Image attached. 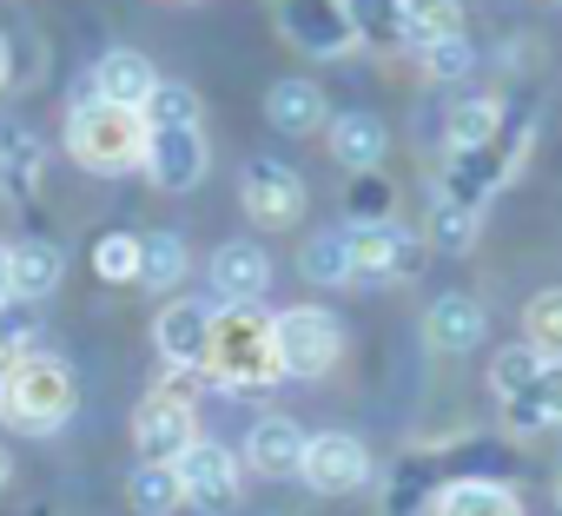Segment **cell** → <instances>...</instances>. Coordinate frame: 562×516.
<instances>
[{
	"instance_id": "obj_1",
	"label": "cell",
	"mask_w": 562,
	"mask_h": 516,
	"mask_svg": "<svg viewBox=\"0 0 562 516\" xmlns=\"http://www.w3.org/2000/svg\"><path fill=\"white\" fill-rule=\"evenodd\" d=\"M80 411V378L54 351H21L14 364H0V424L21 437H54Z\"/></svg>"
},
{
	"instance_id": "obj_2",
	"label": "cell",
	"mask_w": 562,
	"mask_h": 516,
	"mask_svg": "<svg viewBox=\"0 0 562 516\" xmlns=\"http://www.w3.org/2000/svg\"><path fill=\"white\" fill-rule=\"evenodd\" d=\"M205 378L218 391H265V384H278V338H271V312L265 305H218L212 312Z\"/></svg>"
},
{
	"instance_id": "obj_3",
	"label": "cell",
	"mask_w": 562,
	"mask_h": 516,
	"mask_svg": "<svg viewBox=\"0 0 562 516\" xmlns=\"http://www.w3.org/2000/svg\"><path fill=\"white\" fill-rule=\"evenodd\" d=\"M67 153H74V166H87V172H133L139 159H146V120L133 113V106H113V100H74L67 106Z\"/></svg>"
},
{
	"instance_id": "obj_4",
	"label": "cell",
	"mask_w": 562,
	"mask_h": 516,
	"mask_svg": "<svg viewBox=\"0 0 562 516\" xmlns=\"http://www.w3.org/2000/svg\"><path fill=\"white\" fill-rule=\"evenodd\" d=\"M522 159H529V120H509V113H503L496 139H483V146L443 159V186H437V199H450V205H463V212H483V205L509 186V172H516Z\"/></svg>"
},
{
	"instance_id": "obj_5",
	"label": "cell",
	"mask_w": 562,
	"mask_h": 516,
	"mask_svg": "<svg viewBox=\"0 0 562 516\" xmlns=\"http://www.w3.org/2000/svg\"><path fill=\"white\" fill-rule=\"evenodd\" d=\"M271 338H278V378H325L338 358H345V325L325 312V305H292L271 318Z\"/></svg>"
},
{
	"instance_id": "obj_6",
	"label": "cell",
	"mask_w": 562,
	"mask_h": 516,
	"mask_svg": "<svg viewBox=\"0 0 562 516\" xmlns=\"http://www.w3.org/2000/svg\"><path fill=\"white\" fill-rule=\"evenodd\" d=\"M172 470H179V490H186L192 509L225 516V509H238V496H245V470H238V457H232L225 444H212V437H192V444L172 457Z\"/></svg>"
},
{
	"instance_id": "obj_7",
	"label": "cell",
	"mask_w": 562,
	"mask_h": 516,
	"mask_svg": "<svg viewBox=\"0 0 562 516\" xmlns=\"http://www.w3.org/2000/svg\"><path fill=\"white\" fill-rule=\"evenodd\" d=\"M424 266V238L397 218H378V225H351V279H371V285H397Z\"/></svg>"
},
{
	"instance_id": "obj_8",
	"label": "cell",
	"mask_w": 562,
	"mask_h": 516,
	"mask_svg": "<svg viewBox=\"0 0 562 516\" xmlns=\"http://www.w3.org/2000/svg\"><path fill=\"white\" fill-rule=\"evenodd\" d=\"M146 179L159 192H192L212 166V146H205V120L192 126H146Z\"/></svg>"
},
{
	"instance_id": "obj_9",
	"label": "cell",
	"mask_w": 562,
	"mask_h": 516,
	"mask_svg": "<svg viewBox=\"0 0 562 516\" xmlns=\"http://www.w3.org/2000/svg\"><path fill=\"white\" fill-rule=\"evenodd\" d=\"M278 27L312 60H345L358 47V34L345 21V0H278Z\"/></svg>"
},
{
	"instance_id": "obj_10",
	"label": "cell",
	"mask_w": 562,
	"mask_h": 516,
	"mask_svg": "<svg viewBox=\"0 0 562 516\" xmlns=\"http://www.w3.org/2000/svg\"><path fill=\"white\" fill-rule=\"evenodd\" d=\"M299 476H305L318 496H351V490L371 483V450H364L351 430H318V437L305 444Z\"/></svg>"
},
{
	"instance_id": "obj_11",
	"label": "cell",
	"mask_w": 562,
	"mask_h": 516,
	"mask_svg": "<svg viewBox=\"0 0 562 516\" xmlns=\"http://www.w3.org/2000/svg\"><path fill=\"white\" fill-rule=\"evenodd\" d=\"M192 437H199V411L186 397H166V391L139 397V411H133V450H139V463H172Z\"/></svg>"
},
{
	"instance_id": "obj_12",
	"label": "cell",
	"mask_w": 562,
	"mask_h": 516,
	"mask_svg": "<svg viewBox=\"0 0 562 516\" xmlns=\"http://www.w3.org/2000/svg\"><path fill=\"white\" fill-rule=\"evenodd\" d=\"M238 199H245V212H251L265 232H285V225L305 218V179H299L285 159H251Z\"/></svg>"
},
{
	"instance_id": "obj_13",
	"label": "cell",
	"mask_w": 562,
	"mask_h": 516,
	"mask_svg": "<svg viewBox=\"0 0 562 516\" xmlns=\"http://www.w3.org/2000/svg\"><path fill=\"white\" fill-rule=\"evenodd\" d=\"M153 345H159L166 364L205 371V351H212V305H205V299H172V305L153 318Z\"/></svg>"
},
{
	"instance_id": "obj_14",
	"label": "cell",
	"mask_w": 562,
	"mask_h": 516,
	"mask_svg": "<svg viewBox=\"0 0 562 516\" xmlns=\"http://www.w3.org/2000/svg\"><path fill=\"white\" fill-rule=\"evenodd\" d=\"M305 424L299 417H285V411H265L251 430H245V463L258 470V476H299V463H305Z\"/></svg>"
},
{
	"instance_id": "obj_15",
	"label": "cell",
	"mask_w": 562,
	"mask_h": 516,
	"mask_svg": "<svg viewBox=\"0 0 562 516\" xmlns=\"http://www.w3.org/2000/svg\"><path fill=\"white\" fill-rule=\"evenodd\" d=\"M212 292L225 305H258L271 292V258H265L258 238H232V245L212 251Z\"/></svg>"
},
{
	"instance_id": "obj_16",
	"label": "cell",
	"mask_w": 562,
	"mask_h": 516,
	"mask_svg": "<svg viewBox=\"0 0 562 516\" xmlns=\"http://www.w3.org/2000/svg\"><path fill=\"white\" fill-rule=\"evenodd\" d=\"M424 338H430V351L463 358V351H476V345L490 338V312H483L470 292H443V299H430V312H424Z\"/></svg>"
},
{
	"instance_id": "obj_17",
	"label": "cell",
	"mask_w": 562,
	"mask_h": 516,
	"mask_svg": "<svg viewBox=\"0 0 562 516\" xmlns=\"http://www.w3.org/2000/svg\"><path fill=\"white\" fill-rule=\"evenodd\" d=\"M325 139H331V159H338L345 172H378L384 153H391V126H384L378 113H364V106L325 120Z\"/></svg>"
},
{
	"instance_id": "obj_18",
	"label": "cell",
	"mask_w": 562,
	"mask_h": 516,
	"mask_svg": "<svg viewBox=\"0 0 562 516\" xmlns=\"http://www.w3.org/2000/svg\"><path fill=\"white\" fill-rule=\"evenodd\" d=\"M153 87H159V67L139 47H113V54L93 60V100H113V106H133L139 113L153 100Z\"/></svg>"
},
{
	"instance_id": "obj_19",
	"label": "cell",
	"mask_w": 562,
	"mask_h": 516,
	"mask_svg": "<svg viewBox=\"0 0 562 516\" xmlns=\"http://www.w3.org/2000/svg\"><path fill=\"white\" fill-rule=\"evenodd\" d=\"M503 424H509L516 437H536V430H555V424H562V358H542L536 384L503 404Z\"/></svg>"
},
{
	"instance_id": "obj_20",
	"label": "cell",
	"mask_w": 562,
	"mask_h": 516,
	"mask_svg": "<svg viewBox=\"0 0 562 516\" xmlns=\"http://www.w3.org/2000/svg\"><path fill=\"white\" fill-rule=\"evenodd\" d=\"M41 172H47V146L41 133L27 126H0V199H34L41 192Z\"/></svg>"
},
{
	"instance_id": "obj_21",
	"label": "cell",
	"mask_w": 562,
	"mask_h": 516,
	"mask_svg": "<svg viewBox=\"0 0 562 516\" xmlns=\"http://www.w3.org/2000/svg\"><path fill=\"white\" fill-rule=\"evenodd\" d=\"M265 120L278 126V133H292V139H312V133H325V93H318V80H278L271 93H265Z\"/></svg>"
},
{
	"instance_id": "obj_22",
	"label": "cell",
	"mask_w": 562,
	"mask_h": 516,
	"mask_svg": "<svg viewBox=\"0 0 562 516\" xmlns=\"http://www.w3.org/2000/svg\"><path fill=\"white\" fill-rule=\"evenodd\" d=\"M60 279H67V251H60L54 238H21V245H14V299H21V305L54 299Z\"/></svg>"
},
{
	"instance_id": "obj_23",
	"label": "cell",
	"mask_w": 562,
	"mask_h": 516,
	"mask_svg": "<svg viewBox=\"0 0 562 516\" xmlns=\"http://www.w3.org/2000/svg\"><path fill=\"white\" fill-rule=\"evenodd\" d=\"M437 516H529V509H522V496H516L509 483H496V476H457V483H443Z\"/></svg>"
},
{
	"instance_id": "obj_24",
	"label": "cell",
	"mask_w": 562,
	"mask_h": 516,
	"mask_svg": "<svg viewBox=\"0 0 562 516\" xmlns=\"http://www.w3.org/2000/svg\"><path fill=\"white\" fill-rule=\"evenodd\" d=\"M345 21L371 54H397L404 41V0H345Z\"/></svg>"
},
{
	"instance_id": "obj_25",
	"label": "cell",
	"mask_w": 562,
	"mask_h": 516,
	"mask_svg": "<svg viewBox=\"0 0 562 516\" xmlns=\"http://www.w3.org/2000/svg\"><path fill=\"white\" fill-rule=\"evenodd\" d=\"M299 272H305L312 285H351V225L312 232L305 251H299Z\"/></svg>"
},
{
	"instance_id": "obj_26",
	"label": "cell",
	"mask_w": 562,
	"mask_h": 516,
	"mask_svg": "<svg viewBox=\"0 0 562 516\" xmlns=\"http://www.w3.org/2000/svg\"><path fill=\"white\" fill-rule=\"evenodd\" d=\"M463 34V0H404V41L424 54L437 41H457Z\"/></svg>"
},
{
	"instance_id": "obj_27",
	"label": "cell",
	"mask_w": 562,
	"mask_h": 516,
	"mask_svg": "<svg viewBox=\"0 0 562 516\" xmlns=\"http://www.w3.org/2000/svg\"><path fill=\"white\" fill-rule=\"evenodd\" d=\"M186 266H192V251H186L179 232H146V238H139V285L172 292V285L186 279Z\"/></svg>"
},
{
	"instance_id": "obj_28",
	"label": "cell",
	"mask_w": 562,
	"mask_h": 516,
	"mask_svg": "<svg viewBox=\"0 0 562 516\" xmlns=\"http://www.w3.org/2000/svg\"><path fill=\"white\" fill-rule=\"evenodd\" d=\"M126 503H133L139 516H172V509H186L179 470H172V463H139V470L126 476Z\"/></svg>"
},
{
	"instance_id": "obj_29",
	"label": "cell",
	"mask_w": 562,
	"mask_h": 516,
	"mask_svg": "<svg viewBox=\"0 0 562 516\" xmlns=\"http://www.w3.org/2000/svg\"><path fill=\"white\" fill-rule=\"evenodd\" d=\"M496 126H503V100H457L443 113V146L450 153H470V146L496 139Z\"/></svg>"
},
{
	"instance_id": "obj_30",
	"label": "cell",
	"mask_w": 562,
	"mask_h": 516,
	"mask_svg": "<svg viewBox=\"0 0 562 516\" xmlns=\"http://www.w3.org/2000/svg\"><path fill=\"white\" fill-rule=\"evenodd\" d=\"M476 225H483V212H463V205H450V199H430L424 238H430L437 251H470V245H476Z\"/></svg>"
},
{
	"instance_id": "obj_31",
	"label": "cell",
	"mask_w": 562,
	"mask_h": 516,
	"mask_svg": "<svg viewBox=\"0 0 562 516\" xmlns=\"http://www.w3.org/2000/svg\"><path fill=\"white\" fill-rule=\"evenodd\" d=\"M522 345H536L542 358H562V285L536 292L522 312Z\"/></svg>"
},
{
	"instance_id": "obj_32",
	"label": "cell",
	"mask_w": 562,
	"mask_h": 516,
	"mask_svg": "<svg viewBox=\"0 0 562 516\" xmlns=\"http://www.w3.org/2000/svg\"><path fill=\"white\" fill-rule=\"evenodd\" d=\"M345 212H351V225H378V218H391V212H397L391 179H384V172H351V186H345Z\"/></svg>"
},
{
	"instance_id": "obj_33",
	"label": "cell",
	"mask_w": 562,
	"mask_h": 516,
	"mask_svg": "<svg viewBox=\"0 0 562 516\" xmlns=\"http://www.w3.org/2000/svg\"><path fill=\"white\" fill-rule=\"evenodd\" d=\"M536 371H542V351H536V345H503V351L490 358V384H496L503 404L522 397V391L536 384Z\"/></svg>"
},
{
	"instance_id": "obj_34",
	"label": "cell",
	"mask_w": 562,
	"mask_h": 516,
	"mask_svg": "<svg viewBox=\"0 0 562 516\" xmlns=\"http://www.w3.org/2000/svg\"><path fill=\"white\" fill-rule=\"evenodd\" d=\"M430 483H437V457H404L397 463V483L384 496V516H417L424 496H430Z\"/></svg>"
},
{
	"instance_id": "obj_35",
	"label": "cell",
	"mask_w": 562,
	"mask_h": 516,
	"mask_svg": "<svg viewBox=\"0 0 562 516\" xmlns=\"http://www.w3.org/2000/svg\"><path fill=\"white\" fill-rule=\"evenodd\" d=\"M93 272H100L106 285H139V238H133V232L93 238Z\"/></svg>"
},
{
	"instance_id": "obj_36",
	"label": "cell",
	"mask_w": 562,
	"mask_h": 516,
	"mask_svg": "<svg viewBox=\"0 0 562 516\" xmlns=\"http://www.w3.org/2000/svg\"><path fill=\"white\" fill-rule=\"evenodd\" d=\"M139 120H146V126H192V120H205V106H199V93H192V87L159 80V87H153V100L139 106Z\"/></svg>"
},
{
	"instance_id": "obj_37",
	"label": "cell",
	"mask_w": 562,
	"mask_h": 516,
	"mask_svg": "<svg viewBox=\"0 0 562 516\" xmlns=\"http://www.w3.org/2000/svg\"><path fill=\"white\" fill-rule=\"evenodd\" d=\"M417 60H424V80H437V87H443V80H463L476 54H470V34H457V41H437V47H424Z\"/></svg>"
},
{
	"instance_id": "obj_38",
	"label": "cell",
	"mask_w": 562,
	"mask_h": 516,
	"mask_svg": "<svg viewBox=\"0 0 562 516\" xmlns=\"http://www.w3.org/2000/svg\"><path fill=\"white\" fill-rule=\"evenodd\" d=\"M14 305H21V299H14ZM14 305H0V364H14L21 351H34V325H27Z\"/></svg>"
},
{
	"instance_id": "obj_39",
	"label": "cell",
	"mask_w": 562,
	"mask_h": 516,
	"mask_svg": "<svg viewBox=\"0 0 562 516\" xmlns=\"http://www.w3.org/2000/svg\"><path fill=\"white\" fill-rule=\"evenodd\" d=\"M0 305H14V245H0Z\"/></svg>"
},
{
	"instance_id": "obj_40",
	"label": "cell",
	"mask_w": 562,
	"mask_h": 516,
	"mask_svg": "<svg viewBox=\"0 0 562 516\" xmlns=\"http://www.w3.org/2000/svg\"><path fill=\"white\" fill-rule=\"evenodd\" d=\"M8 476H14V463H8V450H0V490H8Z\"/></svg>"
},
{
	"instance_id": "obj_41",
	"label": "cell",
	"mask_w": 562,
	"mask_h": 516,
	"mask_svg": "<svg viewBox=\"0 0 562 516\" xmlns=\"http://www.w3.org/2000/svg\"><path fill=\"white\" fill-rule=\"evenodd\" d=\"M0 87H8V41H0Z\"/></svg>"
},
{
	"instance_id": "obj_42",
	"label": "cell",
	"mask_w": 562,
	"mask_h": 516,
	"mask_svg": "<svg viewBox=\"0 0 562 516\" xmlns=\"http://www.w3.org/2000/svg\"><path fill=\"white\" fill-rule=\"evenodd\" d=\"M555 509H562V483H555Z\"/></svg>"
},
{
	"instance_id": "obj_43",
	"label": "cell",
	"mask_w": 562,
	"mask_h": 516,
	"mask_svg": "<svg viewBox=\"0 0 562 516\" xmlns=\"http://www.w3.org/2000/svg\"><path fill=\"white\" fill-rule=\"evenodd\" d=\"M549 8H562V0H549Z\"/></svg>"
}]
</instances>
